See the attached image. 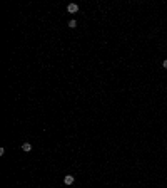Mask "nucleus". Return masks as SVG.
<instances>
[{
    "mask_svg": "<svg viewBox=\"0 0 167 188\" xmlns=\"http://www.w3.org/2000/svg\"><path fill=\"white\" fill-rule=\"evenodd\" d=\"M67 10H69L70 14H75V12L79 10V5H77V3H69V7H67Z\"/></svg>",
    "mask_w": 167,
    "mask_h": 188,
    "instance_id": "f257e3e1",
    "label": "nucleus"
},
{
    "mask_svg": "<svg viewBox=\"0 0 167 188\" xmlns=\"http://www.w3.org/2000/svg\"><path fill=\"white\" fill-rule=\"evenodd\" d=\"M64 183L65 185H72V183H74V176H72V175H67L64 178Z\"/></svg>",
    "mask_w": 167,
    "mask_h": 188,
    "instance_id": "f03ea898",
    "label": "nucleus"
},
{
    "mask_svg": "<svg viewBox=\"0 0 167 188\" xmlns=\"http://www.w3.org/2000/svg\"><path fill=\"white\" fill-rule=\"evenodd\" d=\"M22 150L25 151V153H28V151L32 150V144H30V143H24V144H22Z\"/></svg>",
    "mask_w": 167,
    "mask_h": 188,
    "instance_id": "7ed1b4c3",
    "label": "nucleus"
},
{
    "mask_svg": "<svg viewBox=\"0 0 167 188\" xmlns=\"http://www.w3.org/2000/svg\"><path fill=\"white\" fill-rule=\"evenodd\" d=\"M69 27H70V29H75V27H77V22H75V20H70V22H69Z\"/></svg>",
    "mask_w": 167,
    "mask_h": 188,
    "instance_id": "20e7f679",
    "label": "nucleus"
},
{
    "mask_svg": "<svg viewBox=\"0 0 167 188\" xmlns=\"http://www.w3.org/2000/svg\"><path fill=\"white\" fill-rule=\"evenodd\" d=\"M162 67H164V69H167V59L164 61V62H162Z\"/></svg>",
    "mask_w": 167,
    "mask_h": 188,
    "instance_id": "39448f33",
    "label": "nucleus"
}]
</instances>
